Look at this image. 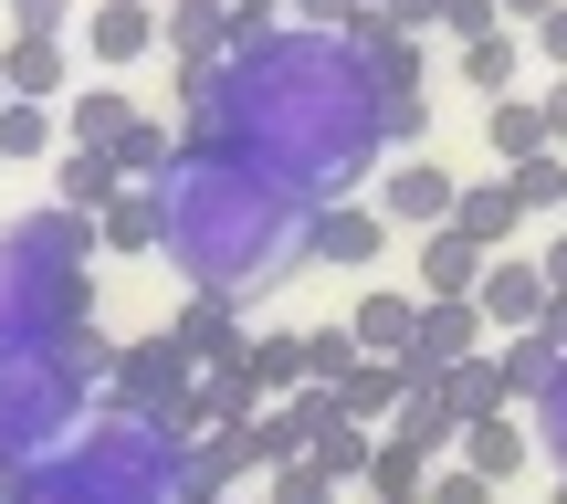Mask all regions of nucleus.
<instances>
[{
	"label": "nucleus",
	"mask_w": 567,
	"mask_h": 504,
	"mask_svg": "<svg viewBox=\"0 0 567 504\" xmlns=\"http://www.w3.org/2000/svg\"><path fill=\"white\" fill-rule=\"evenodd\" d=\"M484 147H494V158H536V147H547V116H536V95H494L484 105Z\"/></svg>",
	"instance_id": "nucleus-28"
},
{
	"label": "nucleus",
	"mask_w": 567,
	"mask_h": 504,
	"mask_svg": "<svg viewBox=\"0 0 567 504\" xmlns=\"http://www.w3.org/2000/svg\"><path fill=\"white\" fill-rule=\"evenodd\" d=\"M305 222H316V200H295L274 168H252L221 137L179 147V168L158 179V253L189 274V295L252 305L305 263Z\"/></svg>",
	"instance_id": "nucleus-2"
},
{
	"label": "nucleus",
	"mask_w": 567,
	"mask_h": 504,
	"mask_svg": "<svg viewBox=\"0 0 567 504\" xmlns=\"http://www.w3.org/2000/svg\"><path fill=\"white\" fill-rule=\"evenodd\" d=\"M347 337H358V358H410V337H421V295H400V284H379V295H358V316H347Z\"/></svg>",
	"instance_id": "nucleus-12"
},
{
	"label": "nucleus",
	"mask_w": 567,
	"mask_h": 504,
	"mask_svg": "<svg viewBox=\"0 0 567 504\" xmlns=\"http://www.w3.org/2000/svg\"><path fill=\"white\" fill-rule=\"evenodd\" d=\"M126 116H137V105H126L116 84H84V95L63 105V147H116V137H126Z\"/></svg>",
	"instance_id": "nucleus-27"
},
{
	"label": "nucleus",
	"mask_w": 567,
	"mask_h": 504,
	"mask_svg": "<svg viewBox=\"0 0 567 504\" xmlns=\"http://www.w3.org/2000/svg\"><path fill=\"white\" fill-rule=\"evenodd\" d=\"M536 274H547V295H567V232H557L547 253H536Z\"/></svg>",
	"instance_id": "nucleus-42"
},
{
	"label": "nucleus",
	"mask_w": 567,
	"mask_h": 504,
	"mask_svg": "<svg viewBox=\"0 0 567 504\" xmlns=\"http://www.w3.org/2000/svg\"><path fill=\"white\" fill-rule=\"evenodd\" d=\"M526 442H536V452H547V463L567 473V358H557V379L536 389V421H526Z\"/></svg>",
	"instance_id": "nucleus-32"
},
{
	"label": "nucleus",
	"mask_w": 567,
	"mask_h": 504,
	"mask_svg": "<svg viewBox=\"0 0 567 504\" xmlns=\"http://www.w3.org/2000/svg\"><path fill=\"white\" fill-rule=\"evenodd\" d=\"M168 347H179L189 368L243 358V305H231V295H189V305H179V326H168Z\"/></svg>",
	"instance_id": "nucleus-13"
},
{
	"label": "nucleus",
	"mask_w": 567,
	"mask_h": 504,
	"mask_svg": "<svg viewBox=\"0 0 567 504\" xmlns=\"http://www.w3.org/2000/svg\"><path fill=\"white\" fill-rule=\"evenodd\" d=\"M368 504H421V494H368Z\"/></svg>",
	"instance_id": "nucleus-44"
},
{
	"label": "nucleus",
	"mask_w": 567,
	"mask_h": 504,
	"mask_svg": "<svg viewBox=\"0 0 567 504\" xmlns=\"http://www.w3.org/2000/svg\"><path fill=\"white\" fill-rule=\"evenodd\" d=\"M347 368H358V337H347V326H316V337H305V379H316V389H337Z\"/></svg>",
	"instance_id": "nucleus-35"
},
{
	"label": "nucleus",
	"mask_w": 567,
	"mask_h": 504,
	"mask_svg": "<svg viewBox=\"0 0 567 504\" xmlns=\"http://www.w3.org/2000/svg\"><path fill=\"white\" fill-rule=\"evenodd\" d=\"M189 389H200V368H189L168 337H147V347H126V358H116V379H105V410H126V421H147V431H168V442H179Z\"/></svg>",
	"instance_id": "nucleus-6"
},
{
	"label": "nucleus",
	"mask_w": 567,
	"mask_h": 504,
	"mask_svg": "<svg viewBox=\"0 0 567 504\" xmlns=\"http://www.w3.org/2000/svg\"><path fill=\"white\" fill-rule=\"evenodd\" d=\"M379 431H389V442H410V452H421V463H452V442H463V421H452V410L431 400V389H410V400L389 410Z\"/></svg>",
	"instance_id": "nucleus-19"
},
{
	"label": "nucleus",
	"mask_w": 567,
	"mask_h": 504,
	"mask_svg": "<svg viewBox=\"0 0 567 504\" xmlns=\"http://www.w3.org/2000/svg\"><path fill=\"white\" fill-rule=\"evenodd\" d=\"M484 263H494V253H473L452 222H442V232H421V305H473Z\"/></svg>",
	"instance_id": "nucleus-14"
},
{
	"label": "nucleus",
	"mask_w": 567,
	"mask_h": 504,
	"mask_svg": "<svg viewBox=\"0 0 567 504\" xmlns=\"http://www.w3.org/2000/svg\"><path fill=\"white\" fill-rule=\"evenodd\" d=\"M473 316H484L494 337H526V326L547 316V274H536L526 253H494V263H484V284H473Z\"/></svg>",
	"instance_id": "nucleus-9"
},
{
	"label": "nucleus",
	"mask_w": 567,
	"mask_h": 504,
	"mask_svg": "<svg viewBox=\"0 0 567 504\" xmlns=\"http://www.w3.org/2000/svg\"><path fill=\"white\" fill-rule=\"evenodd\" d=\"M189 11H231V0H189Z\"/></svg>",
	"instance_id": "nucleus-45"
},
{
	"label": "nucleus",
	"mask_w": 567,
	"mask_h": 504,
	"mask_svg": "<svg viewBox=\"0 0 567 504\" xmlns=\"http://www.w3.org/2000/svg\"><path fill=\"white\" fill-rule=\"evenodd\" d=\"M505 189H515V210H567V158H557V147H536V158L505 168Z\"/></svg>",
	"instance_id": "nucleus-31"
},
{
	"label": "nucleus",
	"mask_w": 567,
	"mask_h": 504,
	"mask_svg": "<svg viewBox=\"0 0 567 504\" xmlns=\"http://www.w3.org/2000/svg\"><path fill=\"white\" fill-rule=\"evenodd\" d=\"M305 463H316L326 484H368V463H379V431H358V421H326L316 442H305Z\"/></svg>",
	"instance_id": "nucleus-25"
},
{
	"label": "nucleus",
	"mask_w": 567,
	"mask_h": 504,
	"mask_svg": "<svg viewBox=\"0 0 567 504\" xmlns=\"http://www.w3.org/2000/svg\"><path fill=\"white\" fill-rule=\"evenodd\" d=\"M53 147H63V105L0 95V158H53Z\"/></svg>",
	"instance_id": "nucleus-26"
},
{
	"label": "nucleus",
	"mask_w": 567,
	"mask_h": 504,
	"mask_svg": "<svg viewBox=\"0 0 567 504\" xmlns=\"http://www.w3.org/2000/svg\"><path fill=\"white\" fill-rule=\"evenodd\" d=\"M547 504H567V473H557V494H547Z\"/></svg>",
	"instance_id": "nucleus-46"
},
{
	"label": "nucleus",
	"mask_w": 567,
	"mask_h": 504,
	"mask_svg": "<svg viewBox=\"0 0 567 504\" xmlns=\"http://www.w3.org/2000/svg\"><path fill=\"white\" fill-rule=\"evenodd\" d=\"M11 504H179V442L126 410H95L11 473Z\"/></svg>",
	"instance_id": "nucleus-4"
},
{
	"label": "nucleus",
	"mask_w": 567,
	"mask_h": 504,
	"mask_svg": "<svg viewBox=\"0 0 567 504\" xmlns=\"http://www.w3.org/2000/svg\"><path fill=\"white\" fill-rule=\"evenodd\" d=\"M515 74H526V42H515V32L463 42V84H484V95H515Z\"/></svg>",
	"instance_id": "nucleus-29"
},
{
	"label": "nucleus",
	"mask_w": 567,
	"mask_h": 504,
	"mask_svg": "<svg viewBox=\"0 0 567 504\" xmlns=\"http://www.w3.org/2000/svg\"><path fill=\"white\" fill-rule=\"evenodd\" d=\"M53 189H63V210H84V222H95L126 179H116V158H105V147H53Z\"/></svg>",
	"instance_id": "nucleus-20"
},
{
	"label": "nucleus",
	"mask_w": 567,
	"mask_h": 504,
	"mask_svg": "<svg viewBox=\"0 0 567 504\" xmlns=\"http://www.w3.org/2000/svg\"><path fill=\"white\" fill-rule=\"evenodd\" d=\"M95 253H158V189H116L95 210Z\"/></svg>",
	"instance_id": "nucleus-24"
},
{
	"label": "nucleus",
	"mask_w": 567,
	"mask_h": 504,
	"mask_svg": "<svg viewBox=\"0 0 567 504\" xmlns=\"http://www.w3.org/2000/svg\"><path fill=\"white\" fill-rule=\"evenodd\" d=\"M95 222L84 210H32V222H0V358H42L74 326H95Z\"/></svg>",
	"instance_id": "nucleus-3"
},
{
	"label": "nucleus",
	"mask_w": 567,
	"mask_h": 504,
	"mask_svg": "<svg viewBox=\"0 0 567 504\" xmlns=\"http://www.w3.org/2000/svg\"><path fill=\"white\" fill-rule=\"evenodd\" d=\"M431 32H452V42H484V32H505V11L494 0H442V21Z\"/></svg>",
	"instance_id": "nucleus-38"
},
{
	"label": "nucleus",
	"mask_w": 567,
	"mask_h": 504,
	"mask_svg": "<svg viewBox=\"0 0 567 504\" xmlns=\"http://www.w3.org/2000/svg\"><path fill=\"white\" fill-rule=\"evenodd\" d=\"M452 232H463L473 253H515L526 210H515V189H505V179H463V200H452Z\"/></svg>",
	"instance_id": "nucleus-16"
},
{
	"label": "nucleus",
	"mask_w": 567,
	"mask_h": 504,
	"mask_svg": "<svg viewBox=\"0 0 567 504\" xmlns=\"http://www.w3.org/2000/svg\"><path fill=\"white\" fill-rule=\"evenodd\" d=\"M379 21H389V32H431V21H442V0H379Z\"/></svg>",
	"instance_id": "nucleus-39"
},
{
	"label": "nucleus",
	"mask_w": 567,
	"mask_h": 504,
	"mask_svg": "<svg viewBox=\"0 0 567 504\" xmlns=\"http://www.w3.org/2000/svg\"><path fill=\"white\" fill-rule=\"evenodd\" d=\"M74 32V0H11V42H63Z\"/></svg>",
	"instance_id": "nucleus-36"
},
{
	"label": "nucleus",
	"mask_w": 567,
	"mask_h": 504,
	"mask_svg": "<svg viewBox=\"0 0 567 504\" xmlns=\"http://www.w3.org/2000/svg\"><path fill=\"white\" fill-rule=\"evenodd\" d=\"M536 116H547V147H557V158H567V74L547 84V95H536Z\"/></svg>",
	"instance_id": "nucleus-40"
},
{
	"label": "nucleus",
	"mask_w": 567,
	"mask_h": 504,
	"mask_svg": "<svg viewBox=\"0 0 567 504\" xmlns=\"http://www.w3.org/2000/svg\"><path fill=\"white\" fill-rule=\"evenodd\" d=\"M84 53H95L105 74H126L137 53H158V0H95V11H84Z\"/></svg>",
	"instance_id": "nucleus-10"
},
{
	"label": "nucleus",
	"mask_w": 567,
	"mask_h": 504,
	"mask_svg": "<svg viewBox=\"0 0 567 504\" xmlns=\"http://www.w3.org/2000/svg\"><path fill=\"white\" fill-rule=\"evenodd\" d=\"M63 74H74V53H63V42H0V95L53 105V95H63Z\"/></svg>",
	"instance_id": "nucleus-18"
},
{
	"label": "nucleus",
	"mask_w": 567,
	"mask_h": 504,
	"mask_svg": "<svg viewBox=\"0 0 567 504\" xmlns=\"http://www.w3.org/2000/svg\"><path fill=\"white\" fill-rule=\"evenodd\" d=\"M389 222L368 200H316V222H305V263H379Z\"/></svg>",
	"instance_id": "nucleus-11"
},
{
	"label": "nucleus",
	"mask_w": 567,
	"mask_h": 504,
	"mask_svg": "<svg viewBox=\"0 0 567 504\" xmlns=\"http://www.w3.org/2000/svg\"><path fill=\"white\" fill-rule=\"evenodd\" d=\"M243 147L252 168H274L295 200H347L358 179H379L389 137H379V74L347 32H305L274 21L210 74V116L179 126V147Z\"/></svg>",
	"instance_id": "nucleus-1"
},
{
	"label": "nucleus",
	"mask_w": 567,
	"mask_h": 504,
	"mask_svg": "<svg viewBox=\"0 0 567 504\" xmlns=\"http://www.w3.org/2000/svg\"><path fill=\"white\" fill-rule=\"evenodd\" d=\"M526 431H515V410H494V421H463V442H452V463H463V473H484V484L494 494H505L515 484V473H526Z\"/></svg>",
	"instance_id": "nucleus-15"
},
{
	"label": "nucleus",
	"mask_w": 567,
	"mask_h": 504,
	"mask_svg": "<svg viewBox=\"0 0 567 504\" xmlns=\"http://www.w3.org/2000/svg\"><path fill=\"white\" fill-rule=\"evenodd\" d=\"M452 200H463V179H452L431 147H410V158H379V189H368V210H379L389 232H442Z\"/></svg>",
	"instance_id": "nucleus-7"
},
{
	"label": "nucleus",
	"mask_w": 567,
	"mask_h": 504,
	"mask_svg": "<svg viewBox=\"0 0 567 504\" xmlns=\"http://www.w3.org/2000/svg\"><path fill=\"white\" fill-rule=\"evenodd\" d=\"M0 11H11V0H0Z\"/></svg>",
	"instance_id": "nucleus-47"
},
{
	"label": "nucleus",
	"mask_w": 567,
	"mask_h": 504,
	"mask_svg": "<svg viewBox=\"0 0 567 504\" xmlns=\"http://www.w3.org/2000/svg\"><path fill=\"white\" fill-rule=\"evenodd\" d=\"M536 53H547V63H557V74H567V0H557V11H547V21H536Z\"/></svg>",
	"instance_id": "nucleus-41"
},
{
	"label": "nucleus",
	"mask_w": 567,
	"mask_h": 504,
	"mask_svg": "<svg viewBox=\"0 0 567 504\" xmlns=\"http://www.w3.org/2000/svg\"><path fill=\"white\" fill-rule=\"evenodd\" d=\"M431 400H442L452 421H494V410H515V400H505V368H494V347H484V358H463V368H442V379H431Z\"/></svg>",
	"instance_id": "nucleus-17"
},
{
	"label": "nucleus",
	"mask_w": 567,
	"mask_h": 504,
	"mask_svg": "<svg viewBox=\"0 0 567 504\" xmlns=\"http://www.w3.org/2000/svg\"><path fill=\"white\" fill-rule=\"evenodd\" d=\"M421 484H431V463H421L410 442H389V431H379V463H368V494H421Z\"/></svg>",
	"instance_id": "nucleus-34"
},
{
	"label": "nucleus",
	"mask_w": 567,
	"mask_h": 504,
	"mask_svg": "<svg viewBox=\"0 0 567 504\" xmlns=\"http://www.w3.org/2000/svg\"><path fill=\"white\" fill-rule=\"evenodd\" d=\"M484 337L494 326L473 316V305H421V337H410V358H400V379L410 389H431L442 368H463V358H484Z\"/></svg>",
	"instance_id": "nucleus-8"
},
{
	"label": "nucleus",
	"mask_w": 567,
	"mask_h": 504,
	"mask_svg": "<svg viewBox=\"0 0 567 504\" xmlns=\"http://www.w3.org/2000/svg\"><path fill=\"white\" fill-rule=\"evenodd\" d=\"M494 368H505V400H536V389L557 379V347L526 326V337H505V347H494Z\"/></svg>",
	"instance_id": "nucleus-30"
},
{
	"label": "nucleus",
	"mask_w": 567,
	"mask_h": 504,
	"mask_svg": "<svg viewBox=\"0 0 567 504\" xmlns=\"http://www.w3.org/2000/svg\"><path fill=\"white\" fill-rule=\"evenodd\" d=\"M105 158H116V179H126V189H158L168 168H179V137H168L158 116H126V137L105 147Z\"/></svg>",
	"instance_id": "nucleus-21"
},
{
	"label": "nucleus",
	"mask_w": 567,
	"mask_h": 504,
	"mask_svg": "<svg viewBox=\"0 0 567 504\" xmlns=\"http://www.w3.org/2000/svg\"><path fill=\"white\" fill-rule=\"evenodd\" d=\"M421 504H505L484 484V473H463V463H431V484H421Z\"/></svg>",
	"instance_id": "nucleus-37"
},
{
	"label": "nucleus",
	"mask_w": 567,
	"mask_h": 504,
	"mask_svg": "<svg viewBox=\"0 0 567 504\" xmlns=\"http://www.w3.org/2000/svg\"><path fill=\"white\" fill-rule=\"evenodd\" d=\"M410 400V379H400V368H389V358H358V368H347V379H337V410H347V421H358V431H379L389 421V410H400Z\"/></svg>",
	"instance_id": "nucleus-22"
},
{
	"label": "nucleus",
	"mask_w": 567,
	"mask_h": 504,
	"mask_svg": "<svg viewBox=\"0 0 567 504\" xmlns=\"http://www.w3.org/2000/svg\"><path fill=\"white\" fill-rule=\"evenodd\" d=\"M53 358H63V368H74V379H84V389H105V379H116V358H126V347H116V337H105V326H74V337H63V347H53Z\"/></svg>",
	"instance_id": "nucleus-33"
},
{
	"label": "nucleus",
	"mask_w": 567,
	"mask_h": 504,
	"mask_svg": "<svg viewBox=\"0 0 567 504\" xmlns=\"http://www.w3.org/2000/svg\"><path fill=\"white\" fill-rule=\"evenodd\" d=\"M494 11H526V21H547V11H557V0H494Z\"/></svg>",
	"instance_id": "nucleus-43"
},
{
	"label": "nucleus",
	"mask_w": 567,
	"mask_h": 504,
	"mask_svg": "<svg viewBox=\"0 0 567 504\" xmlns=\"http://www.w3.org/2000/svg\"><path fill=\"white\" fill-rule=\"evenodd\" d=\"M243 368H252V389H264V400H295V389H316V379H305V337H295V326H274V337H243Z\"/></svg>",
	"instance_id": "nucleus-23"
},
{
	"label": "nucleus",
	"mask_w": 567,
	"mask_h": 504,
	"mask_svg": "<svg viewBox=\"0 0 567 504\" xmlns=\"http://www.w3.org/2000/svg\"><path fill=\"white\" fill-rule=\"evenodd\" d=\"M74 421H84V379L53 347H42V358H0V473L42 463Z\"/></svg>",
	"instance_id": "nucleus-5"
}]
</instances>
